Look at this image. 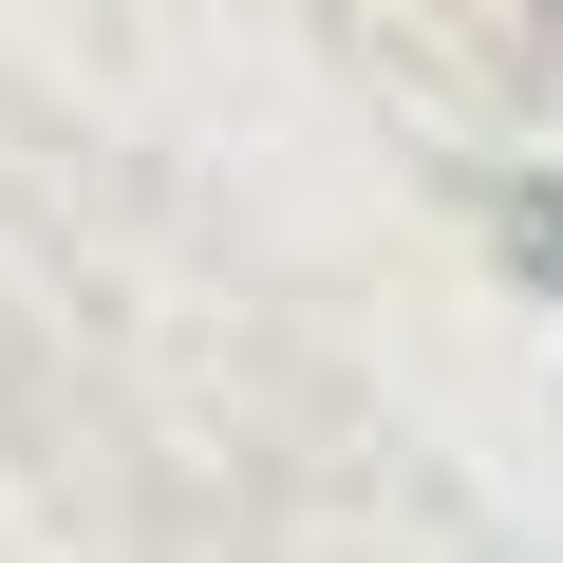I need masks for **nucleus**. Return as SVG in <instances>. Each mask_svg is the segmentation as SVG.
I'll list each match as a JSON object with an SVG mask.
<instances>
[{"label": "nucleus", "mask_w": 563, "mask_h": 563, "mask_svg": "<svg viewBox=\"0 0 563 563\" xmlns=\"http://www.w3.org/2000/svg\"><path fill=\"white\" fill-rule=\"evenodd\" d=\"M488 244L526 263V301L563 320V169H507V188H488Z\"/></svg>", "instance_id": "1"}]
</instances>
